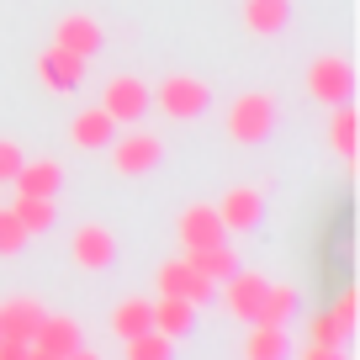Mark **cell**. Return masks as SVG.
I'll use <instances>...</instances> for the list:
<instances>
[{
    "mask_svg": "<svg viewBox=\"0 0 360 360\" xmlns=\"http://www.w3.org/2000/svg\"><path fill=\"white\" fill-rule=\"evenodd\" d=\"M223 127L233 143H259V138L276 127V101H270L265 90H249V96H233L223 106Z\"/></svg>",
    "mask_w": 360,
    "mask_h": 360,
    "instance_id": "obj_1",
    "label": "cell"
},
{
    "mask_svg": "<svg viewBox=\"0 0 360 360\" xmlns=\"http://www.w3.org/2000/svg\"><path fill=\"white\" fill-rule=\"evenodd\" d=\"M349 90H355V69H349V58L318 53L313 64H307V96H313V101L339 106V101H349Z\"/></svg>",
    "mask_w": 360,
    "mask_h": 360,
    "instance_id": "obj_2",
    "label": "cell"
},
{
    "mask_svg": "<svg viewBox=\"0 0 360 360\" xmlns=\"http://www.w3.org/2000/svg\"><path fill=\"white\" fill-rule=\"evenodd\" d=\"M154 101L165 106L175 122H191V117L207 112L212 90H207V79H196V75H169V79H159V96H154Z\"/></svg>",
    "mask_w": 360,
    "mask_h": 360,
    "instance_id": "obj_3",
    "label": "cell"
},
{
    "mask_svg": "<svg viewBox=\"0 0 360 360\" xmlns=\"http://www.w3.org/2000/svg\"><path fill=\"white\" fill-rule=\"evenodd\" d=\"M101 112L112 117V122H138V117L148 112V79L138 75H112L101 90Z\"/></svg>",
    "mask_w": 360,
    "mask_h": 360,
    "instance_id": "obj_4",
    "label": "cell"
},
{
    "mask_svg": "<svg viewBox=\"0 0 360 360\" xmlns=\"http://www.w3.org/2000/svg\"><path fill=\"white\" fill-rule=\"evenodd\" d=\"M27 349H32L37 360H64V355H85L79 349V323L75 318H48L32 328V339H27Z\"/></svg>",
    "mask_w": 360,
    "mask_h": 360,
    "instance_id": "obj_5",
    "label": "cell"
},
{
    "mask_svg": "<svg viewBox=\"0 0 360 360\" xmlns=\"http://www.w3.org/2000/svg\"><path fill=\"white\" fill-rule=\"evenodd\" d=\"M212 292H217V286L207 281V276H202V270H196L186 255L169 259V265H159V297H186L191 307H202Z\"/></svg>",
    "mask_w": 360,
    "mask_h": 360,
    "instance_id": "obj_6",
    "label": "cell"
},
{
    "mask_svg": "<svg viewBox=\"0 0 360 360\" xmlns=\"http://www.w3.org/2000/svg\"><path fill=\"white\" fill-rule=\"evenodd\" d=\"M175 233H180V249H207V244H223L228 228H223V217H217V207L191 202L175 217Z\"/></svg>",
    "mask_w": 360,
    "mask_h": 360,
    "instance_id": "obj_7",
    "label": "cell"
},
{
    "mask_svg": "<svg viewBox=\"0 0 360 360\" xmlns=\"http://www.w3.org/2000/svg\"><path fill=\"white\" fill-rule=\"evenodd\" d=\"M165 159V143L154 133H127V138H112V169L117 175H143Z\"/></svg>",
    "mask_w": 360,
    "mask_h": 360,
    "instance_id": "obj_8",
    "label": "cell"
},
{
    "mask_svg": "<svg viewBox=\"0 0 360 360\" xmlns=\"http://www.w3.org/2000/svg\"><path fill=\"white\" fill-rule=\"evenodd\" d=\"M259 212H265V191H259V186H228L223 202H217V217H223L228 233H244V228H255Z\"/></svg>",
    "mask_w": 360,
    "mask_h": 360,
    "instance_id": "obj_9",
    "label": "cell"
},
{
    "mask_svg": "<svg viewBox=\"0 0 360 360\" xmlns=\"http://www.w3.org/2000/svg\"><path fill=\"white\" fill-rule=\"evenodd\" d=\"M223 307L233 318H244V323H255V313H259V297H265V276H255V270H233V276H223Z\"/></svg>",
    "mask_w": 360,
    "mask_h": 360,
    "instance_id": "obj_10",
    "label": "cell"
},
{
    "mask_svg": "<svg viewBox=\"0 0 360 360\" xmlns=\"http://www.w3.org/2000/svg\"><path fill=\"white\" fill-rule=\"evenodd\" d=\"M69 255H75V265H85V270H106V265L117 259V238H112V228H101V223L75 228V238H69Z\"/></svg>",
    "mask_w": 360,
    "mask_h": 360,
    "instance_id": "obj_11",
    "label": "cell"
},
{
    "mask_svg": "<svg viewBox=\"0 0 360 360\" xmlns=\"http://www.w3.org/2000/svg\"><path fill=\"white\" fill-rule=\"evenodd\" d=\"M37 79H43L48 90H75L79 79H85V58L53 43V48H48L43 58H37Z\"/></svg>",
    "mask_w": 360,
    "mask_h": 360,
    "instance_id": "obj_12",
    "label": "cell"
},
{
    "mask_svg": "<svg viewBox=\"0 0 360 360\" xmlns=\"http://www.w3.org/2000/svg\"><path fill=\"white\" fill-rule=\"evenodd\" d=\"M11 180H16V196H58L64 165H53V159H22Z\"/></svg>",
    "mask_w": 360,
    "mask_h": 360,
    "instance_id": "obj_13",
    "label": "cell"
},
{
    "mask_svg": "<svg viewBox=\"0 0 360 360\" xmlns=\"http://www.w3.org/2000/svg\"><path fill=\"white\" fill-rule=\"evenodd\" d=\"M53 43L69 48V53H79V58H90L96 48L106 43V32H101V22H96V16H64V22L53 27Z\"/></svg>",
    "mask_w": 360,
    "mask_h": 360,
    "instance_id": "obj_14",
    "label": "cell"
},
{
    "mask_svg": "<svg viewBox=\"0 0 360 360\" xmlns=\"http://www.w3.org/2000/svg\"><path fill=\"white\" fill-rule=\"evenodd\" d=\"M292 22V0H244V27L255 37H276Z\"/></svg>",
    "mask_w": 360,
    "mask_h": 360,
    "instance_id": "obj_15",
    "label": "cell"
},
{
    "mask_svg": "<svg viewBox=\"0 0 360 360\" xmlns=\"http://www.w3.org/2000/svg\"><path fill=\"white\" fill-rule=\"evenodd\" d=\"M69 133H75V143H79V148H106V143L117 138V122L101 112V106H85V112L69 122Z\"/></svg>",
    "mask_w": 360,
    "mask_h": 360,
    "instance_id": "obj_16",
    "label": "cell"
},
{
    "mask_svg": "<svg viewBox=\"0 0 360 360\" xmlns=\"http://www.w3.org/2000/svg\"><path fill=\"white\" fill-rule=\"evenodd\" d=\"M43 323V307L32 297H11L0 307V334H16V339H32V328Z\"/></svg>",
    "mask_w": 360,
    "mask_h": 360,
    "instance_id": "obj_17",
    "label": "cell"
},
{
    "mask_svg": "<svg viewBox=\"0 0 360 360\" xmlns=\"http://www.w3.org/2000/svg\"><path fill=\"white\" fill-rule=\"evenodd\" d=\"M186 259H191V265L196 270H202V276H207V281H223V276H233V270H238V255H233V249H228V244H207V249H186Z\"/></svg>",
    "mask_w": 360,
    "mask_h": 360,
    "instance_id": "obj_18",
    "label": "cell"
},
{
    "mask_svg": "<svg viewBox=\"0 0 360 360\" xmlns=\"http://www.w3.org/2000/svg\"><path fill=\"white\" fill-rule=\"evenodd\" d=\"M148 313H154V328L159 334H186V328H191V313L196 307L186 302V297H159V302H148Z\"/></svg>",
    "mask_w": 360,
    "mask_h": 360,
    "instance_id": "obj_19",
    "label": "cell"
},
{
    "mask_svg": "<svg viewBox=\"0 0 360 360\" xmlns=\"http://www.w3.org/2000/svg\"><path fill=\"white\" fill-rule=\"evenodd\" d=\"M355 127H360L355 106H349V101H339L334 122H328V143H334V154L345 159V165H355Z\"/></svg>",
    "mask_w": 360,
    "mask_h": 360,
    "instance_id": "obj_20",
    "label": "cell"
},
{
    "mask_svg": "<svg viewBox=\"0 0 360 360\" xmlns=\"http://www.w3.org/2000/svg\"><path fill=\"white\" fill-rule=\"evenodd\" d=\"M249 360H281L286 355V328L281 323H255V334L244 339Z\"/></svg>",
    "mask_w": 360,
    "mask_h": 360,
    "instance_id": "obj_21",
    "label": "cell"
},
{
    "mask_svg": "<svg viewBox=\"0 0 360 360\" xmlns=\"http://www.w3.org/2000/svg\"><path fill=\"white\" fill-rule=\"evenodd\" d=\"M143 328H154L148 297H133V302H122V307L112 313V334H117V339H133V334H143Z\"/></svg>",
    "mask_w": 360,
    "mask_h": 360,
    "instance_id": "obj_22",
    "label": "cell"
},
{
    "mask_svg": "<svg viewBox=\"0 0 360 360\" xmlns=\"http://www.w3.org/2000/svg\"><path fill=\"white\" fill-rule=\"evenodd\" d=\"M11 212L27 233H43V228H53V196H16Z\"/></svg>",
    "mask_w": 360,
    "mask_h": 360,
    "instance_id": "obj_23",
    "label": "cell"
},
{
    "mask_svg": "<svg viewBox=\"0 0 360 360\" xmlns=\"http://www.w3.org/2000/svg\"><path fill=\"white\" fill-rule=\"evenodd\" d=\"M292 307H297V292H292V286H265L255 323H286V318H292Z\"/></svg>",
    "mask_w": 360,
    "mask_h": 360,
    "instance_id": "obj_24",
    "label": "cell"
},
{
    "mask_svg": "<svg viewBox=\"0 0 360 360\" xmlns=\"http://www.w3.org/2000/svg\"><path fill=\"white\" fill-rule=\"evenodd\" d=\"M122 345H127V355H133V360H165L169 355V334H159V328H143V334L122 339Z\"/></svg>",
    "mask_w": 360,
    "mask_h": 360,
    "instance_id": "obj_25",
    "label": "cell"
},
{
    "mask_svg": "<svg viewBox=\"0 0 360 360\" xmlns=\"http://www.w3.org/2000/svg\"><path fill=\"white\" fill-rule=\"evenodd\" d=\"M27 238H32V233H27V228L16 223V212H11V207H0V259H6V255H16V249H22Z\"/></svg>",
    "mask_w": 360,
    "mask_h": 360,
    "instance_id": "obj_26",
    "label": "cell"
},
{
    "mask_svg": "<svg viewBox=\"0 0 360 360\" xmlns=\"http://www.w3.org/2000/svg\"><path fill=\"white\" fill-rule=\"evenodd\" d=\"M328 318H334V328L349 339V328H355V292H345V297H339V307H334Z\"/></svg>",
    "mask_w": 360,
    "mask_h": 360,
    "instance_id": "obj_27",
    "label": "cell"
},
{
    "mask_svg": "<svg viewBox=\"0 0 360 360\" xmlns=\"http://www.w3.org/2000/svg\"><path fill=\"white\" fill-rule=\"evenodd\" d=\"M16 165H22V148H16L11 138H0V180H11Z\"/></svg>",
    "mask_w": 360,
    "mask_h": 360,
    "instance_id": "obj_28",
    "label": "cell"
}]
</instances>
